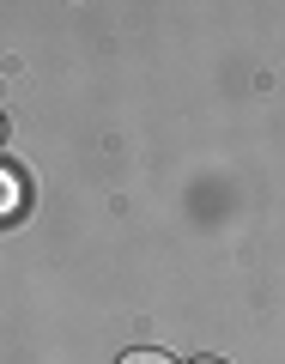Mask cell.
<instances>
[{
    "label": "cell",
    "instance_id": "3957f363",
    "mask_svg": "<svg viewBox=\"0 0 285 364\" xmlns=\"http://www.w3.org/2000/svg\"><path fill=\"white\" fill-rule=\"evenodd\" d=\"M195 364H225V358H195Z\"/></svg>",
    "mask_w": 285,
    "mask_h": 364
},
{
    "label": "cell",
    "instance_id": "6da1fadb",
    "mask_svg": "<svg viewBox=\"0 0 285 364\" xmlns=\"http://www.w3.org/2000/svg\"><path fill=\"white\" fill-rule=\"evenodd\" d=\"M116 364H176L170 352H158V346H134V352H122Z\"/></svg>",
    "mask_w": 285,
    "mask_h": 364
},
{
    "label": "cell",
    "instance_id": "7a4b0ae2",
    "mask_svg": "<svg viewBox=\"0 0 285 364\" xmlns=\"http://www.w3.org/2000/svg\"><path fill=\"white\" fill-rule=\"evenodd\" d=\"M6 200H13V182L0 176V213H13V207H6Z\"/></svg>",
    "mask_w": 285,
    "mask_h": 364
}]
</instances>
